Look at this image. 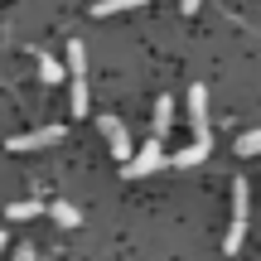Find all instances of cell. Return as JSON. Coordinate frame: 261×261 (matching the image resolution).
<instances>
[{
  "mask_svg": "<svg viewBox=\"0 0 261 261\" xmlns=\"http://www.w3.org/2000/svg\"><path fill=\"white\" fill-rule=\"evenodd\" d=\"M140 5H150V0H97L92 15L97 19H112V15H126V10H140Z\"/></svg>",
  "mask_w": 261,
  "mask_h": 261,
  "instance_id": "cell-9",
  "label": "cell"
},
{
  "mask_svg": "<svg viewBox=\"0 0 261 261\" xmlns=\"http://www.w3.org/2000/svg\"><path fill=\"white\" fill-rule=\"evenodd\" d=\"M189 126H194V140H208V87L203 83L189 87Z\"/></svg>",
  "mask_w": 261,
  "mask_h": 261,
  "instance_id": "cell-4",
  "label": "cell"
},
{
  "mask_svg": "<svg viewBox=\"0 0 261 261\" xmlns=\"http://www.w3.org/2000/svg\"><path fill=\"white\" fill-rule=\"evenodd\" d=\"M198 5H203V0H179V10H184V15H194Z\"/></svg>",
  "mask_w": 261,
  "mask_h": 261,
  "instance_id": "cell-16",
  "label": "cell"
},
{
  "mask_svg": "<svg viewBox=\"0 0 261 261\" xmlns=\"http://www.w3.org/2000/svg\"><path fill=\"white\" fill-rule=\"evenodd\" d=\"M63 136H68L63 126H34V130H24V136H10V140H5V150L24 155V150H44V145H58Z\"/></svg>",
  "mask_w": 261,
  "mask_h": 261,
  "instance_id": "cell-3",
  "label": "cell"
},
{
  "mask_svg": "<svg viewBox=\"0 0 261 261\" xmlns=\"http://www.w3.org/2000/svg\"><path fill=\"white\" fill-rule=\"evenodd\" d=\"M39 77H44L48 87H58V83L68 77V68H58V58H54V54H39Z\"/></svg>",
  "mask_w": 261,
  "mask_h": 261,
  "instance_id": "cell-12",
  "label": "cell"
},
{
  "mask_svg": "<svg viewBox=\"0 0 261 261\" xmlns=\"http://www.w3.org/2000/svg\"><path fill=\"white\" fill-rule=\"evenodd\" d=\"M169 121H174V97H160V102H155V116H150V126H155V140H165Z\"/></svg>",
  "mask_w": 261,
  "mask_h": 261,
  "instance_id": "cell-10",
  "label": "cell"
},
{
  "mask_svg": "<svg viewBox=\"0 0 261 261\" xmlns=\"http://www.w3.org/2000/svg\"><path fill=\"white\" fill-rule=\"evenodd\" d=\"M97 126H102V136H107V150H112V155L126 165L130 150H136V145H130V136H126V126L116 121V116H97Z\"/></svg>",
  "mask_w": 261,
  "mask_h": 261,
  "instance_id": "cell-5",
  "label": "cell"
},
{
  "mask_svg": "<svg viewBox=\"0 0 261 261\" xmlns=\"http://www.w3.org/2000/svg\"><path fill=\"white\" fill-rule=\"evenodd\" d=\"M68 73H87V48L77 44V39L68 44Z\"/></svg>",
  "mask_w": 261,
  "mask_h": 261,
  "instance_id": "cell-14",
  "label": "cell"
},
{
  "mask_svg": "<svg viewBox=\"0 0 261 261\" xmlns=\"http://www.w3.org/2000/svg\"><path fill=\"white\" fill-rule=\"evenodd\" d=\"M39 213H44V203H34V198H19V203H10V208H5L10 223H29V218H39Z\"/></svg>",
  "mask_w": 261,
  "mask_h": 261,
  "instance_id": "cell-11",
  "label": "cell"
},
{
  "mask_svg": "<svg viewBox=\"0 0 261 261\" xmlns=\"http://www.w3.org/2000/svg\"><path fill=\"white\" fill-rule=\"evenodd\" d=\"M247 198H252V184L247 179H232V227L223 237V252L237 256L242 252V237H247Z\"/></svg>",
  "mask_w": 261,
  "mask_h": 261,
  "instance_id": "cell-1",
  "label": "cell"
},
{
  "mask_svg": "<svg viewBox=\"0 0 261 261\" xmlns=\"http://www.w3.org/2000/svg\"><path fill=\"white\" fill-rule=\"evenodd\" d=\"M10 261H34V247H29V242H19V247H15V256H10Z\"/></svg>",
  "mask_w": 261,
  "mask_h": 261,
  "instance_id": "cell-15",
  "label": "cell"
},
{
  "mask_svg": "<svg viewBox=\"0 0 261 261\" xmlns=\"http://www.w3.org/2000/svg\"><path fill=\"white\" fill-rule=\"evenodd\" d=\"M5 247H10V242H5V232H0V256H5Z\"/></svg>",
  "mask_w": 261,
  "mask_h": 261,
  "instance_id": "cell-17",
  "label": "cell"
},
{
  "mask_svg": "<svg viewBox=\"0 0 261 261\" xmlns=\"http://www.w3.org/2000/svg\"><path fill=\"white\" fill-rule=\"evenodd\" d=\"M237 155H247V160H261V130H242V136H237Z\"/></svg>",
  "mask_w": 261,
  "mask_h": 261,
  "instance_id": "cell-13",
  "label": "cell"
},
{
  "mask_svg": "<svg viewBox=\"0 0 261 261\" xmlns=\"http://www.w3.org/2000/svg\"><path fill=\"white\" fill-rule=\"evenodd\" d=\"M208 150H213V140H194V145L174 150V169H194V165H203Z\"/></svg>",
  "mask_w": 261,
  "mask_h": 261,
  "instance_id": "cell-6",
  "label": "cell"
},
{
  "mask_svg": "<svg viewBox=\"0 0 261 261\" xmlns=\"http://www.w3.org/2000/svg\"><path fill=\"white\" fill-rule=\"evenodd\" d=\"M44 213L54 218L58 227H77V223H83V213H77V203H68V198H54V203H48Z\"/></svg>",
  "mask_w": 261,
  "mask_h": 261,
  "instance_id": "cell-7",
  "label": "cell"
},
{
  "mask_svg": "<svg viewBox=\"0 0 261 261\" xmlns=\"http://www.w3.org/2000/svg\"><path fill=\"white\" fill-rule=\"evenodd\" d=\"M68 97H73V116H87V112H92V92H87V73H73V87H68Z\"/></svg>",
  "mask_w": 261,
  "mask_h": 261,
  "instance_id": "cell-8",
  "label": "cell"
},
{
  "mask_svg": "<svg viewBox=\"0 0 261 261\" xmlns=\"http://www.w3.org/2000/svg\"><path fill=\"white\" fill-rule=\"evenodd\" d=\"M169 165V155H165V140H145L140 150H130V160L121 165V174L136 184V179H145V174H155V169H165Z\"/></svg>",
  "mask_w": 261,
  "mask_h": 261,
  "instance_id": "cell-2",
  "label": "cell"
}]
</instances>
